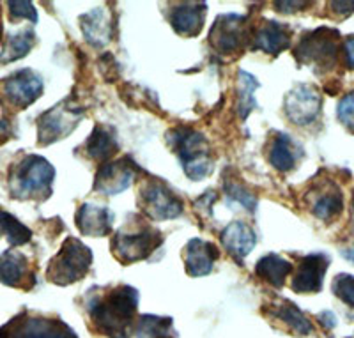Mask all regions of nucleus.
<instances>
[{
  "mask_svg": "<svg viewBox=\"0 0 354 338\" xmlns=\"http://www.w3.org/2000/svg\"><path fill=\"white\" fill-rule=\"evenodd\" d=\"M333 292L338 298L347 303L349 306H354V276L349 274H338L333 282Z\"/></svg>",
  "mask_w": 354,
  "mask_h": 338,
  "instance_id": "31",
  "label": "nucleus"
},
{
  "mask_svg": "<svg viewBox=\"0 0 354 338\" xmlns=\"http://www.w3.org/2000/svg\"><path fill=\"white\" fill-rule=\"evenodd\" d=\"M294 55L303 64H312L319 71H328L335 66L338 57V30L321 27L303 36Z\"/></svg>",
  "mask_w": 354,
  "mask_h": 338,
  "instance_id": "6",
  "label": "nucleus"
},
{
  "mask_svg": "<svg viewBox=\"0 0 354 338\" xmlns=\"http://www.w3.org/2000/svg\"><path fill=\"white\" fill-rule=\"evenodd\" d=\"M245 24L246 18L238 15L218 17L209 34L213 48L221 55H236L241 52L245 48V41L248 39Z\"/></svg>",
  "mask_w": 354,
  "mask_h": 338,
  "instance_id": "9",
  "label": "nucleus"
},
{
  "mask_svg": "<svg viewBox=\"0 0 354 338\" xmlns=\"http://www.w3.org/2000/svg\"><path fill=\"white\" fill-rule=\"evenodd\" d=\"M290 32L286 25H280L277 21L266 20L262 21L261 27H257L254 34V46L266 53L277 55L283 52L289 46Z\"/></svg>",
  "mask_w": 354,
  "mask_h": 338,
  "instance_id": "18",
  "label": "nucleus"
},
{
  "mask_svg": "<svg viewBox=\"0 0 354 338\" xmlns=\"http://www.w3.org/2000/svg\"><path fill=\"white\" fill-rule=\"evenodd\" d=\"M204 9L205 6L198 4V2H183V4L174 6L170 21H172L176 32L188 37L197 36L204 25Z\"/></svg>",
  "mask_w": 354,
  "mask_h": 338,
  "instance_id": "16",
  "label": "nucleus"
},
{
  "mask_svg": "<svg viewBox=\"0 0 354 338\" xmlns=\"http://www.w3.org/2000/svg\"><path fill=\"white\" fill-rule=\"evenodd\" d=\"M28 274V261L20 252H6L0 255V282L6 285H20Z\"/></svg>",
  "mask_w": 354,
  "mask_h": 338,
  "instance_id": "21",
  "label": "nucleus"
},
{
  "mask_svg": "<svg viewBox=\"0 0 354 338\" xmlns=\"http://www.w3.org/2000/svg\"><path fill=\"white\" fill-rule=\"evenodd\" d=\"M255 271H257V276L262 278L264 282L271 283L274 287H282L286 283L287 274L292 271V266L286 259L270 254L257 262V270Z\"/></svg>",
  "mask_w": 354,
  "mask_h": 338,
  "instance_id": "24",
  "label": "nucleus"
},
{
  "mask_svg": "<svg viewBox=\"0 0 354 338\" xmlns=\"http://www.w3.org/2000/svg\"><path fill=\"white\" fill-rule=\"evenodd\" d=\"M342 52L347 68L354 69V36L346 37V41L342 43Z\"/></svg>",
  "mask_w": 354,
  "mask_h": 338,
  "instance_id": "35",
  "label": "nucleus"
},
{
  "mask_svg": "<svg viewBox=\"0 0 354 338\" xmlns=\"http://www.w3.org/2000/svg\"><path fill=\"white\" fill-rule=\"evenodd\" d=\"M221 243L234 259H245L255 246V232L246 223L236 222L221 232Z\"/></svg>",
  "mask_w": 354,
  "mask_h": 338,
  "instance_id": "19",
  "label": "nucleus"
},
{
  "mask_svg": "<svg viewBox=\"0 0 354 338\" xmlns=\"http://www.w3.org/2000/svg\"><path fill=\"white\" fill-rule=\"evenodd\" d=\"M84 112L78 106H75L69 100L62 101L61 105L48 110L46 113L37 119V129H39V144L46 145L52 142L61 140L68 137L73 129L77 128L82 121Z\"/></svg>",
  "mask_w": 354,
  "mask_h": 338,
  "instance_id": "7",
  "label": "nucleus"
},
{
  "mask_svg": "<svg viewBox=\"0 0 354 338\" xmlns=\"http://www.w3.org/2000/svg\"><path fill=\"white\" fill-rule=\"evenodd\" d=\"M338 121L342 122L351 133H354V93L347 94L338 103Z\"/></svg>",
  "mask_w": 354,
  "mask_h": 338,
  "instance_id": "32",
  "label": "nucleus"
},
{
  "mask_svg": "<svg viewBox=\"0 0 354 338\" xmlns=\"http://www.w3.org/2000/svg\"><path fill=\"white\" fill-rule=\"evenodd\" d=\"M342 194H340V189H338L337 186H333V188L326 189V191H322V194L319 195L312 211H314L315 216L324 220V222H328V220H333L335 216H338V214L342 213Z\"/></svg>",
  "mask_w": 354,
  "mask_h": 338,
  "instance_id": "25",
  "label": "nucleus"
},
{
  "mask_svg": "<svg viewBox=\"0 0 354 338\" xmlns=\"http://www.w3.org/2000/svg\"><path fill=\"white\" fill-rule=\"evenodd\" d=\"M227 194H229V198H232V200L239 202V204L243 205V207H246V209H250V213H254L255 209V204H257V200H255V197L252 194H248L243 186H238V185H232V186H227Z\"/></svg>",
  "mask_w": 354,
  "mask_h": 338,
  "instance_id": "33",
  "label": "nucleus"
},
{
  "mask_svg": "<svg viewBox=\"0 0 354 338\" xmlns=\"http://www.w3.org/2000/svg\"><path fill=\"white\" fill-rule=\"evenodd\" d=\"M328 264H330V261H328L326 255L322 254H312L303 257L292 278L294 292H319L322 287V280H324Z\"/></svg>",
  "mask_w": 354,
  "mask_h": 338,
  "instance_id": "14",
  "label": "nucleus"
},
{
  "mask_svg": "<svg viewBox=\"0 0 354 338\" xmlns=\"http://www.w3.org/2000/svg\"><path fill=\"white\" fill-rule=\"evenodd\" d=\"M161 338H170V337H161Z\"/></svg>",
  "mask_w": 354,
  "mask_h": 338,
  "instance_id": "38",
  "label": "nucleus"
},
{
  "mask_svg": "<svg viewBox=\"0 0 354 338\" xmlns=\"http://www.w3.org/2000/svg\"><path fill=\"white\" fill-rule=\"evenodd\" d=\"M344 257H346L347 261H351L354 264V248L353 250H346V252H344Z\"/></svg>",
  "mask_w": 354,
  "mask_h": 338,
  "instance_id": "37",
  "label": "nucleus"
},
{
  "mask_svg": "<svg viewBox=\"0 0 354 338\" xmlns=\"http://www.w3.org/2000/svg\"><path fill=\"white\" fill-rule=\"evenodd\" d=\"M34 46V32L32 30H21V32L15 34L6 41V48L0 55V62L8 64V62L17 61L21 57L27 55L30 48Z\"/></svg>",
  "mask_w": 354,
  "mask_h": 338,
  "instance_id": "26",
  "label": "nucleus"
},
{
  "mask_svg": "<svg viewBox=\"0 0 354 338\" xmlns=\"http://www.w3.org/2000/svg\"><path fill=\"white\" fill-rule=\"evenodd\" d=\"M218 259V248L213 243L192 239L185 248L186 271L192 276H204L211 273L214 261Z\"/></svg>",
  "mask_w": 354,
  "mask_h": 338,
  "instance_id": "15",
  "label": "nucleus"
},
{
  "mask_svg": "<svg viewBox=\"0 0 354 338\" xmlns=\"http://www.w3.org/2000/svg\"><path fill=\"white\" fill-rule=\"evenodd\" d=\"M85 151H87L88 158L103 161V165H105V163L112 160L113 154L119 151V144H117V138L112 129L97 124L94 128L93 135L85 142Z\"/></svg>",
  "mask_w": 354,
  "mask_h": 338,
  "instance_id": "20",
  "label": "nucleus"
},
{
  "mask_svg": "<svg viewBox=\"0 0 354 338\" xmlns=\"http://www.w3.org/2000/svg\"><path fill=\"white\" fill-rule=\"evenodd\" d=\"M0 338H77L62 322L44 321V319H27L25 322H12L2 330Z\"/></svg>",
  "mask_w": 354,
  "mask_h": 338,
  "instance_id": "13",
  "label": "nucleus"
},
{
  "mask_svg": "<svg viewBox=\"0 0 354 338\" xmlns=\"http://www.w3.org/2000/svg\"><path fill=\"white\" fill-rule=\"evenodd\" d=\"M55 170L39 156H27L18 163L11 176L12 195L18 198H44L50 195Z\"/></svg>",
  "mask_w": 354,
  "mask_h": 338,
  "instance_id": "3",
  "label": "nucleus"
},
{
  "mask_svg": "<svg viewBox=\"0 0 354 338\" xmlns=\"http://www.w3.org/2000/svg\"><path fill=\"white\" fill-rule=\"evenodd\" d=\"M257 82L252 75L241 71L239 73V113L241 117H248L250 109H254V91L257 89Z\"/></svg>",
  "mask_w": 354,
  "mask_h": 338,
  "instance_id": "29",
  "label": "nucleus"
},
{
  "mask_svg": "<svg viewBox=\"0 0 354 338\" xmlns=\"http://www.w3.org/2000/svg\"><path fill=\"white\" fill-rule=\"evenodd\" d=\"M138 172L137 165L129 158H121V160L109 161L101 167L96 176L94 189L100 194L115 195L121 194L131 185L135 179V173Z\"/></svg>",
  "mask_w": 354,
  "mask_h": 338,
  "instance_id": "11",
  "label": "nucleus"
},
{
  "mask_svg": "<svg viewBox=\"0 0 354 338\" xmlns=\"http://www.w3.org/2000/svg\"><path fill=\"white\" fill-rule=\"evenodd\" d=\"M270 163L280 172H289L296 167L298 161V151L294 147L292 140L287 135L278 133L270 147Z\"/></svg>",
  "mask_w": 354,
  "mask_h": 338,
  "instance_id": "22",
  "label": "nucleus"
},
{
  "mask_svg": "<svg viewBox=\"0 0 354 338\" xmlns=\"http://www.w3.org/2000/svg\"><path fill=\"white\" fill-rule=\"evenodd\" d=\"M91 262H93L91 250L78 239L69 238L62 245L61 252L50 261L46 278L59 285L78 282L87 274Z\"/></svg>",
  "mask_w": 354,
  "mask_h": 338,
  "instance_id": "4",
  "label": "nucleus"
},
{
  "mask_svg": "<svg viewBox=\"0 0 354 338\" xmlns=\"http://www.w3.org/2000/svg\"><path fill=\"white\" fill-rule=\"evenodd\" d=\"M138 202H140V209L153 220H170L183 214L181 200L161 181H151L144 185Z\"/></svg>",
  "mask_w": 354,
  "mask_h": 338,
  "instance_id": "8",
  "label": "nucleus"
},
{
  "mask_svg": "<svg viewBox=\"0 0 354 338\" xmlns=\"http://www.w3.org/2000/svg\"><path fill=\"white\" fill-rule=\"evenodd\" d=\"M330 6L337 9L338 15H351V11H354V2H331Z\"/></svg>",
  "mask_w": 354,
  "mask_h": 338,
  "instance_id": "36",
  "label": "nucleus"
},
{
  "mask_svg": "<svg viewBox=\"0 0 354 338\" xmlns=\"http://www.w3.org/2000/svg\"><path fill=\"white\" fill-rule=\"evenodd\" d=\"M82 30L93 45L101 46L106 45L112 36V24L110 18L103 11H93L91 15H85L80 18Z\"/></svg>",
  "mask_w": 354,
  "mask_h": 338,
  "instance_id": "23",
  "label": "nucleus"
},
{
  "mask_svg": "<svg viewBox=\"0 0 354 338\" xmlns=\"http://www.w3.org/2000/svg\"><path fill=\"white\" fill-rule=\"evenodd\" d=\"M137 303V290L121 285L106 290L101 296H94L88 305V314L100 333L109 338H128Z\"/></svg>",
  "mask_w": 354,
  "mask_h": 338,
  "instance_id": "1",
  "label": "nucleus"
},
{
  "mask_svg": "<svg viewBox=\"0 0 354 338\" xmlns=\"http://www.w3.org/2000/svg\"><path fill=\"white\" fill-rule=\"evenodd\" d=\"M169 142L172 144V149L176 151L179 160L183 161L185 172L189 179L201 181L209 176V145L202 133L189 128H177L170 131Z\"/></svg>",
  "mask_w": 354,
  "mask_h": 338,
  "instance_id": "2",
  "label": "nucleus"
},
{
  "mask_svg": "<svg viewBox=\"0 0 354 338\" xmlns=\"http://www.w3.org/2000/svg\"><path fill=\"white\" fill-rule=\"evenodd\" d=\"M170 328V319L144 315L137 326V338H161Z\"/></svg>",
  "mask_w": 354,
  "mask_h": 338,
  "instance_id": "30",
  "label": "nucleus"
},
{
  "mask_svg": "<svg viewBox=\"0 0 354 338\" xmlns=\"http://www.w3.org/2000/svg\"><path fill=\"white\" fill-rule=\"evenodd\" d=\"M161 234L153 227H147L144 223L137 225H126L113 236L112 250L122 264L137 262L145 259L149 254L161 245Z\"/></svg>",
  "mask_w": 354,
  "mask_h": 338,
  "instance_id": "5",
  "label": "nucleus"
},
{
  "mask_svg": "<svg viewBox=\"0 0 354 338\" xmlns=\"http://www.w3.org/2000/svg\"><path fill=\"white\" fill-rule=\"evenodd\" d=\"M321 110V94L310 85L294 87L286 97V113L292 122L299 126L315 121Z\"/></svg>",
  "mask_w": 354,
  "mask_h": 338,
  "instance_id": "12",
  "label": "nucleus"
},
{
  "mask_svg": "<svg viewBox=\"0 0 354 338\" xmlns=\"http://www.w3.org/2000/svg\"><path fill=\"white\" fill-rule=\"evenodd\" d=\"M0 93L12 109H27L43 93V80L30 69H21L2 80Z\"/></svg>",
  "mask_w": 354,
  "mask_h": 338,
  "instance_id": "10",
  "label": "nucleus"
},
{
  "mask_svg": "<svg viewBox=\"0 0 354 338\" xmlns=\"http://www.w3.org/2000/svg\"><path fill=\"white\" fill-rule=\"evenodd\" d=\"M274 315L280 321L286 322V324H289L298 335H308L312 331V324H310L308 319L296 306L290 305V303H282L280 306H277L274 308Z\"/></svg>",
  "mask_w": 354,
  "mask_h": 338,
  "instance_id": "28",
  "label": "nucleus"
},
{
  "mask_svg": "<svg viewBox=\"0 0 354 338\" xmlns=\"http://www.w3.org/2000/svg\"><path fill=\"white\" fill-rule=\"evenodd\" d=\"M9 9H11V18L17 20V18H28V20L36 21L37 15L36 9L30 2H9Z\"/></svg>",
  "mask_w": 354,
  "mask_h": 338,
  "instance_id": "34",
  "label": "nucleus"
},
{
  "mask_svg": "<svg viewBox=\"0 0 354 338\" xmlns=\"http://www.w3.org/2000/svg\"><path fill=\"white\" fill-rule=\"evenodd\" d=\"M0 232H2V230H0Z\"/></svg>",
  "mask_w": 354,
  "mask_h": 338,
  "instance_id": "39",
  "label": "nucleus"
},
{
  "mask_svg": "<svg viewBox=\"0 0 354 338\" xmlns=\"http://www.w3.org/2000/svg\"><path fill=\"white\" fill-rule=\"evenodd\" d=\"M0 230L6 234L8 241L15 246L25 245V243H28L30 236H32V232L24 223H20L17 218L2 209H0Z\"/></svg>",
  "mask_w": 354,
  "mask_h": 338,
  "instance_id": "27",
  "label": "nucleus"
},
{
  "mask_svg": "<svg viewBox=\"0 0 354 338\" xmlns=\"http://www.w3.org/2000/svg\"><path fill=\"white\" fill-rule=\"evenodd\" d=\"M113 214L106 207L84 204L77 213V225L85 236H106L112 230Z\"/></svg>",
  "mask_w": 354,
  "mask_h": 338,
  "instance_id": "17",
  "label": "nucleus"
}]
</instances>
